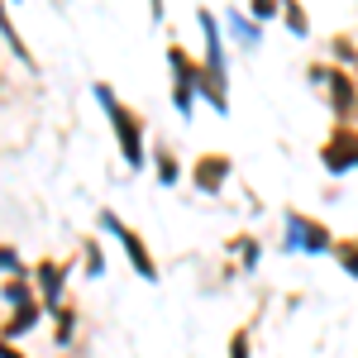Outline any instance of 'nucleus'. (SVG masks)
Here are the masks:
<instances>
[{
    "label": "nucleus",
    "instance_id": "nucleus-1",
    "mask_svg": "<svg viewBox=\"0 0 358 358\" xmlns=\"http://www.w3.org/2000/svg\"><path fill=\"white\" fill-rule=\"evenodd\" d=\"M96 101H101V110L110 115V129H115V143H120V153H124V167L138 172V167L148 163L143 158V120H138L120 96H115L106 82H96Z\"/></svg>",
    "mask_w": 358,
    "mask_h": 358
},
{
    "label": "nucleus",
    "instance_id": "nucleus-2",
    "mask_svg": "<svg viewBox=\"0 0 358 358\" xmlns=\"http://www.w3.org/2000/svg\"><path fill=\"white\" fill-rule=\"evenodd\" d=\"M310 86L325 96V106H330V115L339 120V124H354L358 120V82L344 72V67H310Z\"/></svg>",
    "mask_w": 358,
    "mask_h": 358
},
{
    "label": "nucleus",
    "instance_id": "nucleus-3",
    "mask_svg": "<svg viewBox=\"0 0 358 358\" xmlns=\"http://www.w3.org/2000/svg\"><path fill=\"white\" fill-rule=\"evenodd\" d=\"M282 253H310V258H320V253H330L334 248V234L325 229L320 220H310L301 210H287L282 215Z\"/></svg>",
    "mask_w": 358,
    "mask_h": 358
},
{
    "label": "nucleus",
    "instance_id": "nucleus-4",
    "mask_svg": "<svg viewBox=\"0 0 358 358\" xmlns=\"http://www.w3.org/2000/svg\"><path fill=\"white\" fill-rule=\"evenodd\" d=\"M101 229L106 234H115V244L124 248V258H129V268H134L143 282H158V263H153V253H148V244L138 239L134 224H124L115 210H101Z\"/></svg>",
    "mask_w": 358,
    "mask_h": 358
},
{
    "label": "nucleus",
    "instance_id": "nucleus-5",
    "mask_svg": "<svg viewBox=\"0 0 358 358\" xmlns=\"http://www.w3.org/2000/svg\"><path fill=\"white\" fill-rule=\"evenodd\" d=\"M320 163L330 177L358 172V124H334V134L320 143Z\"/></svg>",
    "mask_w": 358,
    "mask_h": 358
},
{
    "label": "nucleus",
    "instance_id": "nucleus-6",
    "mask_svg": "<svg viewBox=\"0 0 358 358\" xmlns=\"http://www.w3.org/2000/svg\"><path fill=\"white\" fill-rule=\"evenodd\" d=\"M167 62H172V106H177V115H182V120H192L196 115V67H201V62H196V57H187V48H177V43H172V48H167Z\"/></svg>",
    "mask_w": 358,
    "mask_h": 358
},
{
    "label": "nucleus",
    "instance_id": "nucleus-7",
    "mask_svg": "<svg viewBox=\"0 0 358 358\" xmlns=\"http://www.w3.org/2000/svg\"><path fill=\"white\" fill-rule=\"evenodd\" d=\"M196 24H201V34H206V77L210 82L229 86V67H224V38H220V20L210 15V10H196Z\"/></svg>",
    "mask_w": 358,
    "mask_h": 358
},
{
    "label": "nucleus",
    "instance_id": "nucleus-8",
    "mask_svg": "<svg viewBox=\"0 0 358 358\" xmlns=\"http://www.w3.org/2000/svg\"><path fill=\"white\" fill-rule=\"evenodd\" d=\"M229 172H234L229 153H206V158H196L192 182H196V192H201V196H220L224 182H229Z\"/></svg>",
    "mask_w": 358,
    "mask_h": 358
},
{
    "label": "nucleus",
    "instance_id": "nucleus-9",
    "mask_svg": "<svg viewBox=\"0 0 358 358\" xmlns=\"http://www.w3.org/2000/svg\"><path fill=\"white\" fill-rule=\"evenodd\" d=\"M34 282H38V301L48 306V315H53L57 306H62V287H67V263H38L34 268Z\"/></svg>",
    "mask_w": 358,
    "mask_h": 358
},
{
    "label": "nucleus",
    "instance_id": "nucleus-10",
    "mask_svg": "<svg viewBox=\"0 0 358 358\" xmlns=\"http://www.w3.org/2000/svg\"><path fill=\"white\" fill-rule=\"evenodd\" d=\"M38 320H43V306H38V301L20 306V310H15V315L5 320V330H0V339L10 344V339H20V334H29V330H34V325H38Z\"/></svg>",
    "mask_w": 358,
    "mask_h": 358
},
{
    "label": "nucleus",
    "instance_id": "nucleus-11",
    "mask_svg": "<svg viewBox=\"0 0 358 358\" xmlns=\"http://www.w3.org/2000/svg\"><path fill=\"white\" fill-rule=\"evenodd\" d=\"M220 24L229 29V34H234V38H239V48H244V53H253V48H258V24H253V20H248L244 10H229V15H224Z\"/></svg>",
    "mask_w": 358,
    "mask_h": 358
},
{
    "label": "nucleus",
    "instance_id": "nucleus-12",
    "mask_svg": "<svg viewBox=\"0 0 358 358\" xmlns=\"http://www.w3.org/2000/svg\"><path fill=\"white\" fill-rule=\"evenodd\" d=\"M282 24L292 29L296 38H306V34H310V20H306V5H301V0H287V5H282Z\"/></svg>",
    "mask_w": 358,
    "mask_h": 358
},
{
    "label": "nucleus",
    "instance_id": "nucleus-13",
    "mask_svg": "<svg viewBox=\"0 0 358 358\" xmlns=\"http://www.w3.org/2000/svg\"><path fill=\"white\" fill-rule=\"evenodd\" d=\"M330 253L339 258V268H344V273H349V277L358 282V239H339V244H334Z\"/></svg>",
    "mask_w": 358,
    "mask_h": 358
},
{
    "label": "nucleus",
    "instance_id": "nucleus-14",
    "mask_svg": "<svg viewBox=\"0 0 358 358\" xmlns=\"http://www.w3.org/2000/svg\"><path fill=\"white\" fill-rule=\"evenodd\" d=\"M0 34H5V38H10V48H15V57H20V62H24V67H34V53H29L24 43H20V29L10 24V15H5V5H0Z\"/></svg>",
    "mask_w": 358,
    "mask_h": 358
},
{
    "label": "nucleus",
    "instance_id": "nucleus-15",
    "mask_svg": "<svg viewBox=\"0 0 358 358\" xmlns=\"http://www.w3.org/2000/svg\"><path fill=\"white\" fill-rule=\"evenodd\" d=\"M0 296H5V301L15 306V310H20V306H29V301H34V292H29V282H24V277H10V282L0 287Z\"/></svg>",
    "mask_w": 358,
    "mask_h": 358
},
{
    "label": "nucleus",
    "instance_id": "nucleus-16",
    "mask_svg": "<svg viewBox=\"0 0 358 358\" xmlns=\"http://www.w3.org/2000/svg\"><path fill=\"white\" fill-rule=\"evenodd\" d=\"M53 315H57V344L67 349V344H72V330H77V310H72V306H57Z\"/></svg>",
    "mask_w": 358,
    "mask_h": 358
},
{
    "label": "nucleus",
    "instance_id": "nucleus-17",
    "mask_svg": "<svg viewBox=\"0 0 358 358\" xmlns=\"http://www.w3.org/2000/svg\"><path fill=\"white\" fill-rule=\"evenodd\" d=\"M158 182H163V187H177V182H182V167H177V158H172V153H158Z\"/></svg>",
    "mask_w": 358,
    "mask_h": 358
},
{
    "label": "nucleus",
    "instance_id": "nucleus-18",
    "mask_svg": "<svg viewBox=\"0 0 358 358\" xmlns=\"http://www.w3.org/2000/svg\"><path fill=\"white\" fill-rule=\"evenodd\" d=\"M0 273H10V277H29V268L20 263V253L10 244H0Z\"/></svg>",
    "mask_w": 358,
    "mask_h": 358
},
{
    "label": "nucleus",
    "instance_id": "nucleus-19",
    "mask_svg": "<svg viewBox=\"0 0 358 358\" xmlns=\"http://www.w3.org/2000/svg\"><path fill=\"white\" fill-rule=\"evenodd\" d=\"M277 15H282V5H273V0H253V5H248V20H253V24H268Z\"/></svg>",
    "mask_w": 358,
    "mask_h": 358
},
{
    "label": "nucleus",
    "instance_id": "nucleus-20",
    "mask_svg": "<svg viewBox=\"0 0 358 358\" xmlns=\"http://www.w3.org/2000/svg\"><path fill=\"white\" fill-rule=\"evenodd\" d=\"M86 277H106V253H101L96 239L86 244Z\"/></svg>",
    "mask_w": 358,
    "mask_h": 358
},
{
    "label": "nucleus",
    "instance_id": "nucleus-21",
    "mask_svg": "<svg viewBox=\"0 0 358 358\" xmlns=\"http://www.w3.org/2000/svg\"><path fill=\"white\" fill-rule=\"evenodd\" d=\"M234 253H244V268H258V239H239Z\"/></svg>",
    "mask_w": 358,
    "mask_h": 358
},
{
    "label": "nucleus",
    "instance_id": "nucleus-22",
    "mask_svg": "<svg viewBox=\"0 0 358 358\" xmlns=\"http://www.w3.org/2000/svg\"><path fill=\"white\" fill-rule=\"evenodd\" d=\"M229 358H248V330L229 334Z\"/></svg>",
    "mask_w": 358,
    "mask_h": 358
},
{
    "label": "nucleus",
    "instance_id": "nucleus-23",
    "mask_svg": "<svg viewBox=\"0 0 358 358\" xmlns=\"http://www.w3.org/2000/svg\"><path fill=\"white\" fill-rule=\"evenodd\" d=\"M334 53H339V62H358V48L349 38H334Z\"/></svg>",
    "mask_w": 358,
    "mask_h": 358
},
{
    "label": "nucleus",
    "instance_id": "nucleus-24",
    "mask_svg": "<svg viewBox=\"0 0 358 358\" xmlns=\"http://www.w3.org/2000/svg\"><path fill=\"white\" fill-rule=\"evenodd\" d=\"M0 358H24V354H20V349H10V344L0 339Z\"/></svg>",
    "mask_w": 358,
    "mask_h": 358
}]
</instances>
